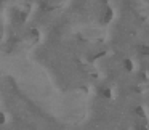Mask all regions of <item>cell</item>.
Listing matches in <instances>:
<instances>
[{
	"instance_id": "cell-1",
	"label": "cell",
	"mask_w": 149,
	"mask_h": 130,
	"mask_svg": "<svg viewBox=\"0 0 149 130\" xmlns=\"http://www.w3.org/2000/svg\"><path fill=\"white\" fill-rule=\"evenodd\" d=\"M26 39H27V42H29V43H37V42H39V31H37V29H31L29 32H27Z\"/></svg>"
},
{
	"instance_id": "cell-2",
	"label": "cell",
	"mask_w": 149,
	"mask_h": 130,
	"mask_svg": "<svg viewBox=\"0 0 149 130\" xmlns=\"http://www.w3.org/2000/svg\"><path fill=\"white\" fill-rule=\"evenodd\" d=\"M111 20H112V8L106 7L103 11V15H101V21H103V23H109Z\"/></svg>"
},
{
	"instance_id": "cell-3",
	"label": "cell",
	"mask_w": 149,
	"mask_h": 130,
	"mask_svg": "<svg viewBox=\"0 0 149 130\" xmlns=\"http://www.w3.org/2000/svg\"><path fill=\"white\" fill-rule=\"evenodd\" d=\"M122 66H123V69H125V71H133V61L132 59H128V58H125L122 61Z\"/></svg>"
},
{
	"instance_id": "cell-4",
	"label": "cell",
	"mask_w": 149,
	"mask_h": 130,
	"mask_svg": "<svg viewBox=\"0 0 149 130\" xmlns=\"http://www.w3.org/2000/svg\"><path fill=\"white\" fill-rule=\"evenodd\" d=\"M138 52L141 56H146V58H149V45H139L138 47Z\"/></svg>"
},
{
	"instance_id": "cell-5",
	"label": "cell",
	"mask_w": 149,
	"mask_h": 130,
	"mask_svg": "<svg viewBox=\"0 0 149 130\" xmlns=\"http://www.w3.org/2000/svg\"><path fill=\"white\" fill-rule=\"evenodd\" d=\"M135 114L139 117V119H146V113H144V109H143L141 106H136L135 108Z\"/></svg>"
},
{
	"instance_id": "cell-6",
	"label": "cell",
	"mask_w": 149,
	"mask_h": 130,
	"mask_svg": "<svg viewBox=\"0 0 149 130\" xmlns=\"http://www.w3.org/2000/svg\"><path fill=\"white\" fill-rule=\"evenodd\" d=\"M136 130H149V124H148V120H146V119H141V122L138 124Z\"/></svg>"
},
{
	"instance_id": "cell-7",
	"label": "cell",
	"mask_w": 149,
	"mask_h": 130,
	"mask_svg": "<svg viewBox=\"0 0 149 130\" xmlns=\"http://www.w3.org/2000/svg\"><path fill=\"white\" fill-rule=\"evenodd\" d=\"M100 93H101L103 98H112V92H111V88H103Z\"/></svg>"
},
{
	"instance_id": "cell-8",
	"label": "cell",
	"mask_w": 149,
	"mask_h": 130,
	"mask_svg": "<svg viewBox=\"0 0 149 130\" xmlns=\"http://www.w3.org/2000/svg\"><path fill=\"white\" fill-rule=\"evenodd\" d=\"M5 119H7V117H5V114L0 113V125H2V124H5Z\"/></svg>"
}]
</instances>
